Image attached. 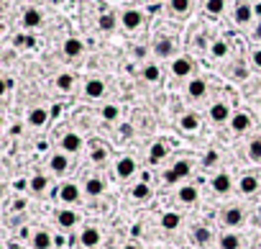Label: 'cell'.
Returning <instances> with one entry per match:
<instances>
[{
	"instance_id": "ba28073f",
	"label": "cell",
	"mask_w": 261,
	"mask_h": 249,
	"mask_svg": "<svg viewBox=\"0 0 261 249\" xmlns=\"http://www.w3.org/2000/svg\"><path fill=\"white\" fill-rule=\"evenodd\" d=\"M49 167L54 175H64L69 170V157L67 154H52L49 157Z\"/></svg>"
},
{
	"instance_id": "1f68e13d",
	"label": "cell",
	"mask_w": 261,
	"mask_h": 249,
	"mask_svg": "<svg viewBox=\"0 0 261 249\" xmlns=\"http://www.w3.org/2000/svg\"><path fill=\"white\" fill-rule=\"evenodd\" d=\"M144 80L146 82H159L161 80V69L157 64H146L144 67Z\"/></svg>"
},
{
	"instance_id": "f1b7e54d",
	"label": "cell",
	"mask_w": 261,
	"mask_h": 249,
	"mask_svg": "<svg viewBox=\"0 0 261 249\" xmlns=\"http://www.w3.org/2000/svg\"><path fill=\"white\" fill-rule=\"evenodd\" d=\"M179 126L184 128V131H197V126H200V119L195 113H184L182 119H179Z\"/></svg>"
},
{
	"instance_id": "8992f818",
	"label": "cell",
	"mask_w": 261,
	"mask_h": 249,
	"mask_svg": "<svg viewBox=\"0 0 261 249\" xmlns=\"http://www.w3.org/2000/svg\"><path fill=\"white\" fill-rule=\"evenodd\" d=\"M230 128H233L236 134L249 131V128H251V116H249V113H236V116H230Z\"/></svg>"
},
{
	"instance_id": "603a6c76",
	"label": "cell",
	"mask_w": 261,
	"mask_h": 249,
	"mask_svg": "<svg viewBox=\"0 0 261 249\" xmlns=\"http://www.w3.org/2000/svg\"><path fill=\"white\" fill-rule=\"evenodd\" d=\"M243 239L238 237V234H223L220 237V249H241Z\"/></svg>"
},
{
	"instance_id": "836d02e7",
	"label": "cell",
	"mask_w": 261,
	"mask_h": 249,
	"mask_svg": "<svg viewBox=\"0 0 261 249\" xmlns=\"http://www.w3.org/2000/svg\"><path fill=\"white\" fill-rule=\"evenodd\" d=\"M133 198H136V200H149V198H151V187H149L146 183H138V185L133 187Z\"/></svg>"
},
{
	"instance_id": "52a82bcc",
	"label": "cell",
	"mask_w": 261,
	"mask_h": 249,
	"mask_svg": "<svg viewBox=\"0 0 261 249\" xmlns=\"http://www.w3.org/2000/svg\"><path fill=\"white\" fill-rule=\"evenodd\" d=\"M192 69H195V64H192V60H187V57H179V60L172 62V72H174L177 77H187V75H192Z\"/></svg>"
},
{
	"instance_id": "277c9868",
	"label": "cell",
	"mask_w": 261,
	"mask_h": 249,
	"mask_svg": "<svg viewBox=\"0 0 261 249\" xmlns=\"http://www.w3.org/2000/svg\"><path fill=\"white\" fill-rule=\"evenodd\" d=\"M210 121L212 124H225V121H230V108H228V103H215L212 108H210Z\"/></svg>"
},
{
	"instance_id": "f546056e",
	"label": "cell",
	"mask_w": 261,
	"mask_h": 249,
	"mask_svg": "<svg viewBox=\"0 0 261 249\" xmlns=\"http://www.w3.org/2000/svg\"><path fill=\"white\" fill-rule=\"evenodd\" d=\"M28 187L34 190V193H46V187H49V180H46L44 175H34V178H31V183H28Z\"/></svg>"
},
{
	"instance_id": "816d5d0a",
	"label": "cell",
	"mask_w": 261,
	"mask_h": 249,
	"mask_svg": "<svg viewBox=\"0 0 261 249\" xmlns=\"http://www.w3.org/2000/svg\"><path fill=\"white\" fill-rule=\"evenodd\" d=\"M205 3H208V0H205Z\"/></svg>"
},
{
	"instance_id": "f35d334b",
	"label": "cell",
	"mask_w": 261,
	"mask_h": 249,
	"mask_svg": "<svg viewBox=\"0 0 261 249\" xmlns=\"http://www.w3.org/2000/svg\"><path fill=\"white\" fill-rule=\"evenodd\" d=\"M118 116H120V111H118L115 106H105V108H103V119H105V121H115Z\"/></svg>"
},
{
	"instance_id": "c3c4849f",
	"label": "cell",
	"mask_w": 261,
	"mask_h": 249,
	"mask_svg": "<svg viewBox=\"0 0 261 249\" xmlns=\"http://www.w3.org/2000/svg\"><path fill=\"white\" fill-rule=\"evenodd\" d=\"M3 193H5V187H3V185H0V195H3Z\"/></svg>"
},
{
	"instance_id": "7402d4cb",
	"label": "cell",
	"mask_w": 261,
	"mask_h": 249,
	"mask_svg": "<svg viewBox=\"0 0 261 249\" xmlns=\"http://www.w3.org/2000/svg\"><path fill=\"white\" fill-rule=\"evenodd\" d=\"M56 224H59L61 229H72V226L77 224V213H74V211H59V213H56Z\"/></svg>"
},
{
	"instance_id": "f6af8a7d",
	"label": "cell",
	"mask_w": 261,
	"mask_h": 249,
	"mask_svg": "<svg viewBox=\"0 0 261 249\" xmlns=\"http://www.w3.org/2000/svg\"><path fill=\"white\" fill-rule=\"evenodd\" d=\"M254 64L261 69V49H256V52H254Z\"/></svg>"
},
{
	"instance_id": "ee69618b",
	"label": "cell",
	"mask_w": 261,
	"mask_h": 249,
	"mask_svg": "<svg viewBox=\"0 0 261 249\" xmlns=\"http://www.w3.org/2000/svg\"><path fill=\"white\" fill-rule=\"evenodd\" d=\"M8 87H10V80L0 77V95H5V93H8Z\"/></svg>"
},
{
	"instance_id": "9c48e42d",
	"label": "cell",
	"mask_w": 261,
	"mask_h": 249,
	"mask_svg": "<svg viewBox=\"0 0 261 249\" xmlns=\"http://www.w3.org/2000/svg\"><path fill=\"white\" fill-rule=\"evenodd\" d=\"M133 172H136V162H133L131 157H123L120 162L115 165V175H118L120 180H128V178H131Z\"/></svg>"
},
{
	"instance_id": "681fc988",
	"label": "cell",
	"mask_w": 261,
	"mask_h": 249,
	"mask_svg": "<svg viewBox=\"0 0 261 249\" xmlns=\"http://www.w3.org/2000/svg\"><path fill=\"white\" fill-rule=\"evenodd\" d=\"M0 126H3V116H0Z\"/></svg>"
},
{
	"instance_id": "9a60e30c",
	"label": "cell",
	"mask_w": 261,
	"mask_h": 249,
	"mask_svg": "<svg viewBox=\"0 0 261 249\" xmlns=\"http://www.w3.org/2000/svg\"><path fill=\"white\" fill-rule=\"evenodd\" d=\"M31 244H34V249H52L54 239L49 231H36L34 237H31Z\"/></svg>"
},
{
	"instance_id": "f907efd6",
	"label": "cell",
	"mask_w": 261,
	"mask_h": 249,
	"mask_svg": "<svg viewBox=\"0 0 261 249\" xmlns=\"http://www.w3.org/2000/svg\"><path fill=\"white\" fill-rule=\"evenodd\" d=\"M154 3H159V0H154Z\"/></svg>"
},
{
	"instance_id": "44dd1931",
	"label": "cell",
	"mask_w": 261,
	"mask_h": 249,
	"mask_svg": "<svg viewBox=\"0 0 261 249\" xmlns=\"http://www.w3.org/2000/svg\"><path fill=\"white\" fill-rule=\"evenodd\" d=\"M177 200H179V203H197V187H195V185H184V187H179Z\"/></svg>"
},
{
	"instance_id": "8fae6325",
	"label": "cell",
	"mask_w": 261,
	"mask_h": 249,
	"mask_svg": "<svg viewBox=\"0 0 261 249\" xmlns=\"http://www.w3.org/2000/svg\"><path fill=\"white\" fill-rule=\"evenodd\" d=\"M85 95H87V98H103V95H105V82L98 80V77L87 80V82H85Z\"/></svg>"
},
{
	"instance_id": "ab89813d",
	"label": "cell",
	"mask_w": 261,
	"mask_h": 249,
	"mask_svg": "<svg viewBox=\"0 0 261 249\" xmlns=\"http://www.w3.org/2000/svg\"><path fill=\"white\" fill-rule=\"evenodd\" d=\"M172 10L174 13H187L190 10V0H172Z\"/></svg>"
},
{
	"instance_id": "e0dca14e",
	"label": "cell",
	"mask_w": 261,
	"mask_h": 249,
	"mask_svg": "<svg viewBox=\"0 0 261 249\" xmlns=\"http://www.w3.org/2000/svg\"><path fill=\"white\" fill-rule=\"evenodd\" d=\"M230 187H233V185H230V178L225 172H220V175H215V178H212V190H215V193L225 195V193H230Z\"/></svg>"
},
{
	"instance_id": "7dc6e473",
	"label": "cell",
	"mask_w": 261,
	"mask_h": 249,
	"mask_svg": "<svg viewBox=\"0 0 261 249\" xmlns=\"http://www.w3.org/2000/svg\"><path fill=\"white\" fill-rule=\"evenodd\" d=\"M123 249H138L136 244H126V247H123Z\"/></svg>"
},
{
	"instance_id": "30bf717a",
	"label": "cell",
	"mask_w": 261,
	"mask_h": 249,
	"mask_svg": "<svg viewBox=\"0 0 261 249\" xmlns=\"http://www.w3.org/2000/svg\"><path fill=\"white\" fill-rule=\"evenodd\" d=\"M205 93H208V82L203 80V77H195V80H190V85H187V95L190 98H205Z\"/></svg>"
},
{
	"instance_id": "60d3db41",
	"label": "cell",
	"mask_w": 261,
	"mask_h": 249,
	"mask_svg": "<svg viewBox=\"0 0 261 249\" xmlns=\"http://www.w3.org/2000/svg\"><path fill=\"white\" fill-rule=\"evenodd\" d=\"M164 183L172 185V183H179V178H177V175H174L172 170H169V172H164Z\"/></svg>"
},
{
	"instance_id": "2e32d148",
	"label": "cell",
	"mask_w": 261,
	"mask_h": 249,
	"mask_svg": "<svg viewBox=\"0 0 261 249\" xmlns=\"http://www.w3.org/2000/svg\"><path fill=\"white\" fill-rule=\"evenodd\" d=\"M166 152H169V149H166L164 141H154V144H151V152H149V162H151V165H159L161 159L166 157Z\"/></svg>"
},
{
	"instance_id": "d6986e66",
	"label": "cell",
	"mask_w": 261,
	"mask_h": 249,
	"mask_svg": "<svg viewBox=\"0 0 261 249\" xmlns=\"http://www.w3.org/2000/svg\"><path fill=\"white\" fill-rule=\"evenodd\" d=\"M85 193L92 195V198L103 195V193H105V183H103V178H90V180L85 183Z\"/></svg>"
},
{
	"instance_id": "cb8c5ba5",
	"label": "cell",
	"mask_w": 261,
	"mask_h": 249,
	"mask_svg": "<svg viewBox=\"0 0 261 249\" xmlns=\"http://www.w3.org/2000/svg\"><path fill=\"white\" fill-rule=\"evenodd\" d=\"M251 16H254V8L249 5V3H241L238 8H236V23H249L251 21Z\"/></svg>"
},
{
	"instance_id": "4dcf8cb0",
	"label": "cell",
	"mask_w": 261,
	"mask_h": 249,
	"mask_svg": "<svg viewBox=\"0 0 261 249\" xmlns=\"http://www.w3.org/2000/svg\"><path fill=\"white\" fill-rule=\"evenodd\" d=\"M72 85H74V77L69 75V72H61V75L56 77V87L61 93H69L72 90Z\"/></svg>"
},
{
	"instance_id": "ffe728a7",
	"label": "cell",
	"mask_w": 261,
	"mask_h": 249,
	"mask_svg": "<svg viewBox=\"0 0 261 249\" xmlns=\"http://www.w3.org/2000/svg\"><path fill=\"white\" fill-rule=\"evenodd\" d=\"M238 190H241V195H251L259 190V180L254 178V175H246V178L238 183Z\"/></svg>"
},
{
	"instance_id": "d6a6232c",
	"label": "cell",
	"mask_w": 261,
	"mask_h": 249,
	"mask_svg": "<svg viewBox=\"0 0 261 249\" xmlns=\"http://www.w3.org/2000/svg\"><path fill=\"white\" fill-rule=\"evenodd\" d=\"M98 26H100V31H113L115 28V16L113 13H103V16L98 18Z\"/></svg>"
},
{
	"instance_id": "8d00e7d4",
	"label": "cell",
	"mask_w": 261,
	"mask_h": 249,
	"mask_svg": "<svg viewBox=\"0 0 261 249\" xmlns=\"http://www.w3.org/2000/svg\"><path fill=\"white\" fill-rule=\"evenodd\" d=\"M212 57H215V60H223V57H228V44H225L223 39L212 44Z\"/></svg>"
},
{
	"instance_id": "5bb4252c",
	"label": "cell",
	"mask_w": 261,
	"mask_h": 249,
	"mask_svg": "<svg viewBox=\"0 0 261 249\" xmlns=\"http://www.w3.org/2000/svg\"><path fill=\"white\" fill-rule=\"evenodd\" d=\"M154 54L161 57V60L172 57V54H174V41H172V39H159L157 44H154Z\"/></svg>"
},
{
	"instance_id": "4316f807",
	"label": "cell",
	"mask_w": 261,
	"mask_h": 249,
	"mask_svg": "<svg viewBox=\"0 0 261 249\" xmlns=\"http://www.w3.org/2000/svg\"><path fill=\"white\" fill-rule=\"evenodd\" d=\"M179 224H182V216H179V213H164V216H161V226H164L166 231H174Z\"/></svg>"
},
{
	"instance_id": "b9f144b4",
	"label": "cell",
	"mask_w": 261,
	"mask_h": 249,
	"mask_svg": "<svg viewBox=\"0 0 261 249\" xmlns=\"http://www.w3.org/2000/svg\"><path fill=\"white\" fill-rule=\"evenodd\" d=\"M15 44H23V47H34V39H31V36H18V39H15Z\"/></svg>"
},
{
	"instance_id": "d590c367",
	"label": "cell",
	"mask_w": 261,
	"mask_h": 249,
	"mask_svg": "<svg viewBox=\"0 0 261 249\" xmlns=\"http://www.w3.org/2000/svg\"><path fill=\"white\" fill-rule=\"evenodd\" d=\"M223 8H225V0H208L205 3V10L210 13V16H220Z\"/></svg>"
},
{
	"instance_id": "6da1fadb",
	"label": "cell",
	"mask_w": 261,
	"mask_h": 249,
	"mask_svg": "<svg viewBox=\"0 0 261 249\" xmlns=\"http://www.w3.org/2000/svg\"><path fill=\"white\" fill-rule=\"evenodd\" d=\"M220 221H223V226H230V229H233V226H241V224L246 221V213H243V208H238V206H230V208L223 211V218H220Z\"/></svg>"
},
{
	"instance_id": "74e56055",
	"label": "cell",
	"mask_w": 261,
	"mask_h": 249,
	"mask_svg": "<svg viewBox=\"0 0 261 249\" xmlns=\"http://www.w3.org/2000/svg\"><path fill=\"white\" fill-rule=\"evenodd\" d=\"M105 159H107V149H105V146H95V149H92V162L103 165Z\"/></svg>"
},
{
	"instance_id": "484cf974",
	"label": "cell",
	"mask_w": 261,
	"mask_h": 249,
	"mask_svg": "<svg viewBox=\"0 0 261 249\" xmlns=\"http://www.w3.org/2000/svg\"><path fill=\"white\" fill-rule=\"evenodd\" d=\"M192 237H195V242H197L200 247H208V244H210V239H212V234H210V229H208V226H197V229L192 231Z\"/></svg>"
},
{
	"instance_id": "83f0119b",
	"label": "cell",
	"mask_w": 261,
	"mask_h": 249,
	"mask_svg": "<svg viewBox=\"0 0 261 249\" xmlns=\"http://www.w3.org/2000/svg\"><path fill=\"white\" fill-rule=\"evenodd\" d=\"M172 172L177 175V178H179V180H184V178H187V175L192 172V162H187V159H179V162H174Z\"/></svg>"
},
{
	"instance_id": "d4e9b609",
	"label": "cell",
	"mask_w": 261,
	"mask_h": 249,
	"mask_svg": "<svg viewBox=\"0 0 261 249\" xmlns=\"http://www.w3.org/2000/svg\"><path fill=\"white\" fill-rule=\"evenodd\" d=\"M23 26H26V28H36V26H41V13H39L36 8H28V10L23 13Z\"/></svg>"
},
{
	"instance_id": "7a4b0ae2",
	"label": "cell",
	"mask_w": 261,
	"mask_h": 249,
	"mask_svg": "<svg viewBox=\"0 0 261 249\" xmlns=\"http://www.w3.org/2000/svg\"><path fill=\"white\" fill-rule=\"evenodd\" d=\"M120 23L123 28H128V31H136L138 26L144 23V16H141V10H123V16H120Z\"/></svg>"
},
{
	"instance_id": "4fadbf2b",
	"label": "cell",
	"mask_w": 261,
	"mask_h": 249,
	"mask_svg": "<svg viewBox=\"0 0 261 249\" xmlns=\"http://www.w3.org/2000/svg\"><path fill=\"white\" fill-rule=\"evenodd\" d=\"M46 121H49V111H46V108H34V111H28V126L41 128Z\"/></svg>"
},
{
	"instance_id": "e575fe53",
	"label": "cell",
	"mask_w": 261,
	"mask_h": 249,
	"mask_svg": "<svg viewBox=\"0 0 261 249\" xmlns=\"http://www.w3.org/2000/svg\"><path fill=\"white\" fill-rule=\"evenodd\" d=\"M249 157L254 159V162H261V139H251L249 141Z\"/></svg>"
},
{
	"instance_id": "7c38bea8",
	"label": "cell",
	"mask_w": 261,
	"mask_h": 249,
	"mask_svg": "<svg viewBox=\"0 0 261 249\" xmlns=\"http://www.w3.org/2000/svg\"><path fill=\"white\" fill-rule=\"evenodd\" d=\"M80 244L87 247V249L98 247V244H100V231H98L95 226H87V229L82 231V237H80Z\"/></svg>"
},
{
	"instance_id": "ac0fdd59",
	"label": "cell",
	"mask_w": 261,
	"mask_h": 249,
	"mask_svg": "<svg viewBox=\"0 0 261 249\" xmlns=\"http://www.w3.org/2000/svg\"><path fill=\"white\" fill-rule=\"evenodd\" d=\"M61 49H64V54L69 57V60H74V57H80V54L85 52V44H82L80 39H67Z\"/></svg>"
},
{
	"instance_id": "7bdbcfd3",
	"label": "cell",
	"mask_w": 261,
	"mask_h": 249,
	"mask_svg": "<svg viewBox=\"0 0 261 249\" xmlns=\"http://www.w3.org/2000/svg\"><path fill=\"white\" fill-rule=\"evenodd\" d=\"M215 162H218V154H215V152H208V154H205V165L210 167V165H215Z\"/></svg>"
},
{
	"instance_id": "3957f363",
	"label": "cell",
	"mask_w": 261,
	"mask_h": 249,
	"mask_svg": "<svg viewBox=\"0 0 261 249\" xmlns=\"http://www.w3.org/2000/svg\"><path fill=\"white\" fill-rule=\"evenodd\" d=\"M59 144H61V149H64V154H74V152L82 149V136L80 134H64Z\"/></svg>"
},
{
	"instance_id": "5b68a950",
	"label": "cell",
	"mask_w": 261,
	"mask_h": 249,
	"mask_svg": "<svg viewBox=\"0 0 261 249\" xmlns=\"http://www.w3.org/2000/svg\"><path fill=\"white\" fill-rule=\"evenodd\" d=\"M59 200L61 203H77L80 200V187H77L74 183H64L59 187Z\"/></svg>"
},
{
	"instance_id": "bcb514c9",
	"label": "cell",
	"mask_w": 261,
	"mask_h": 249,
	"mask_svg": "<svg viewBox=\"0 0 261 249\" xmlns=\"http://www.w3.org/2000/svg\"><path fill=\"white\" fill-rule=\"evenodd\" d=\"M256 39H259V41H261V23H259V26H256Z\"/></svg>"
}]
</instances>
